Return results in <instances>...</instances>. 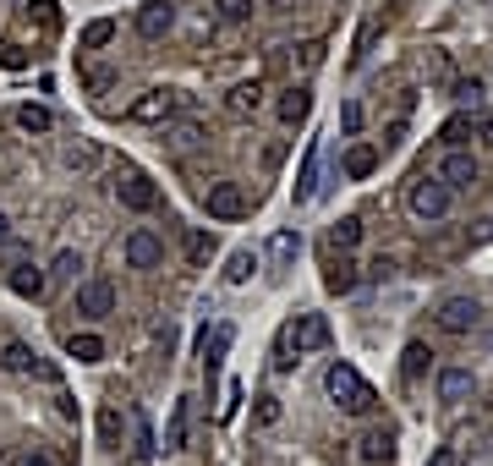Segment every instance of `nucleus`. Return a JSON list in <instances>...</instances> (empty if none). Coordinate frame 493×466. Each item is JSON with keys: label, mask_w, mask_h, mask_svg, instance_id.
<instances>
[{"label": "nucleus", "mask_w": 493, "mask_h": 466, "mask_svg": "<svg viewBox=\"0 0 493 466\" xmlns=\"http://www.w3.org/2000/svg\"><path fill=\"white\" fill-rule=\"evenodd\" d=\"M368 275H373V280H389V275H395V263H389V258H373V263H368Z\"/></svg>", "instance_id": "nucleus-47"}, {"label": "nucleus", "mask_w": 493, "mask_h": 466, "mask_svg": "<svg viewBox=\"0 0 493 466\" xmlns=\"http://www.w3.org/2000/svg\"><path fill=\"white\" fill-rule=\"evenodd\" d=\"M187 258L208 263V258H215V236H208V231H187Z\"/></svg>", "instance_id": "nucleus-34"}, {"label": "nucleus", "mask_w": 493, "mask_h": 466, "mask_svg": "<svg viewBox=\"0 0 493 466\" xmlns=\"http://www.w3.org/2000/svg\"><path fill=\"white\" fill-rule=\"evenodd\" d=\"M115 197H121V204L126 209H137V215H149L154 204H160V187L143 176V170H126L121 181H115Z\"/></svg>", "instance_id": "nucleus-7"}, {"label": "nucleus", "mask_w": 493, "mask_h": 466, "mask_svg": "<svg viewBox=\"0 0 493 466\" xmlns=\"http://www.w3.org/2000/svg\"><path fill=\"white\" fill-rule=\"evenodd\" d=\"M6 242H12V220H6V215H0V247H6Z\"/></svg>", "instance_id": "nucleus-49"}, {"label": "nucleus", "mask_w": 493, "mask_h": 466, "mask_svg": "<svg viewBox=\"0 0 493 466\" xmlns=\"http://www.w3.org/2000/svg\"><path fill=\"white\" fill-rule=\"evenodd\" d=\"M313 115V88L307 83H291L286 94H279V121H286V126H302Z\"/></svg>", "instance_id": "nucleus-15"}, {"label": "nucleus", "mask_w": 493, "mask_h": 466, "mask_svg": "<svg viewBox=\"0 0 493 466\" xmlns=\"http://www.w3.org/2000/svg\"><path fill=\"white\" fill-rule=\"evenodd\" d=\"M0 466H17V450H0Z\"/></svg>", "instance_id": "nucleus-50"}, {"label": "nucleus", "mask_w": 493, "mask_h": 466, "mask_svg": "<svg viewBox=\"0 0 493 466\" xmlns=\"http://www.w3.org/2000/svg\"><path fill=\"white\" fill-rule=\"evenodd\" d=\"M252 12H258V0H215V17H220V23H231V28L252 23Z\"/></svg>", "instance_id": "nucleus-26"}, {"label": "nucleus", "mask_w": 493, "mask_h": 466, "mask_svg": "<svg viewBox=\"0 0 493 466\" xmlns=\"http://www.w3.org/2000/svg\"><path fill=\"white\" fill-rule=\"evenodd\" d=\"M428 362H434V352L422 346V341H411L406 357H400V373H406V379H422V373H428Z\"/></svg>", "instance_id": "nucleus-28"}, {"label": "nucleus", "mask_w": 493, "mask_h": 466, "mask_svg": "<svg viewBox=\"0 0 493 466\" xmlns=\"http://www.w3.org/2000/svg\"><path fill=\"white\" fill-rule=\"evenodd\" d=\"M324 286L334 291V297H345V291H357V263H351L340 247L329 252V263H324Z\"/></svg>", "instance_id": "nucleus-14"}, {"label": "nucleus", "mask_w": 493, "mask_h": 466, "mask_svg": "<svg viewBox=\"0 0 493 466\" xmlns=\"http://www.w3.org/2000/svg\"><path fill=\"white\" fill-rule=\"evenodd\" d=\"M176 105H181V94H176V88H149V94L137 99L126 115H132V121H143V126H160V121H170V115H176Z\"/></svg>", "instance_id": "nucleus-6"}, {"label": "nucleus", "mask_w": 493, "mask_h": 466, "mask_svg": "<svg viewBox=\"0 0 493 466\" xmlns=\"http://www.w3.org/2000/svg\"><path fill=\"white\" fill-rule=\"evenodd\" d=\"M28 23H39L44 33H60V12H55V0H28Z\"/></svg>", "instance_id": "nucleus-31"}, {"label": "nucleus", "mask_w": 493, "mask_h": 466, "mask_svg": "<svg viewBox=\"0 0 493 466\" xmlns=\"http://www.w3.org/2000/svg\"><path fill=\"white\" fill-rule=\"evenodd\" d=\"M0 66H12V72H17V66H28V55L17 44H6V50H0Z\"/></svg>", "instance_id": "nucleus-45"}, {"label": "nucleus", "mask_w": 493, "mask_h": 466, "mask_svg": "<svg viewBox=\"0 0 493 466\" xmlns=\"http://www.w3.org/2000/svg\"><path fill=\"white\" fill-rule=\"evenodd\" d=\"M286 60H291V66H302V72H313V66H324V44H297Z\"/></svg>", "instance_id": "nucleus-35"}, {"label": "nucleus", "mask_w": 493, "mask_h": 466, "mask_svg": "<svg viewBox=\"0 0 493 466\" xmlns=\"http://www.w3.org/2000/svg\"><path fill=\"white\" fill-rule=\"evenodd\" d=\"M466 132H471V121H466V115H450V121H444V132H439V138H444V143L455 149V143H466Z\"/></svg>", "instance_id": "nucleus-39"}, {"label": "nucleus", "mask_w": 493, "mask_h": 466, "mask_svg": "<svg viewBox=\"0 0 493 466\" xmlns=\"http://www.w3.org/2000/svg\"><path fill=\"white\" fill-rule=\"evenodd\" d=\"M439 181H444V187H455V192H471V187L482 181V170H477V160H471V154L450 149V154H444V165H439Z\"/></svg>", "instance_id": "nucleus-11"}, {"label": "nucleus", "mask_w": 493, "mask_h": 466, "mask_svg": "<svg viewBox=\"0 0 493 466\" xmlns=\"http://www.w3.org/2000/svg\"><path fill=\"white\" fill-rule=\"evenodd\" d=\"M269 423H279V401H274V395L258 401V428H269Z\"/></svg>", "instance_id": "nucleus-41"}, {"label": "nucleus", "mask_w": 493, "mask_h": 466, "mask_svg": "<svg viewBox=\"0 0 493 466\" xmlns=\"http://www.w3.org/2000/svg\"><path fill=\"white\" fill-rule=\"evenodd\" d=\"M252 270H258V258H252V252H231L225 280H231V286H247V280H252Z\"/></svg>", "instance_id": "nucleus-32"}, {"label": "nucleus", "mask_w": 493, "mask_h": 466, "mask_svg": "<svg viewBox=\"0 0 493 466\" xmlns=\"http://www.w3.org/2000/svg\"><path fill=\"white\" fill-rule=\"evenodd\" d=\"M132 455H137V461H149V455H154V434H149L143 423H137V444H132Z\"/></svg>", "instance_id": "nucleus-42"}, {"label": "nucleus", "mask_w": 493, "mask_h": 466, "mask_svg": "<svg viewBox=\"0 0 493 466\" xmlns=\"http://www.w3.org/2000/svg\"><path fill=\"white\" fill-rule=\"evenodd\" d=\"M17 126H23V132H50L55 115H50L44 105H17Z\"/></svg>", "instance_id": "nucleus-30"}, {"label": "nucleus", "mask_w": 493, "mask_h": 466, "mask_svg": "<svg viewBox=\"0 0 493 466\" xmlns=\"http://www.w3.org/2000/svg\"><path fill=\"white\" fill-rule=\"evenodd\" d=\"M99 160V149L88 138H72V143H60V165H72V170H88Z\"/></svg>", "instance_id": "nucleus-24"}, {"label": "nucleus", "mask_w": 493, "mask_h": 466, "mask_svg": "<svg viewBox=\"0 0 493 466\" xmlns=\"http://www.w3.org/2000/svg\"><path fill=\"white\" fill-rule=\"evenodd\" d=\"M225 110H231L236 121L258 115V110H263V83H258V78H252V83H236V88L225 94Z\"/></svg>", "instance_id": "nucleus-16"}, {"label": "nucleus", "mask_w": 493, "mask_h": 466, "mask_svg": "<svg viewBox=\"0 0 493 466\" xmlns=\"http://www.w3.org/2000/svg\"><path fill=\"white\" fill-rule=\"evenodd\" d=\"M318 346H329V318L324 313H297L291 324H286V341H279V368H291V352L302 357V352H318Z\"/></svg>", "instance_id": "nucleus-3"}, {"label": "nucleus", "mask_w": 493, "mask_h": 466, "mask_svg": "<svg viewBox=\"0 0 493 466\" xmlns=\"http://www.w3.org/2000/svg\"><path fill=\"white\" fill-rule=\"evenodd\" d=\"M297 247H302V236H297V231H279V236H274V263H291V258H297Z\"/></svg>", "instance_id": "nucleus-38"}, {"label": "nucleus", "mask_w": 493, "mask_h": 466, "mask_svg": "<svg viewBox=\"0 0 493 466\" xmlns=\"http://www.w3.org/2000/svg\"><path fill=\"white\" fill-rule=\"evenodd\" d=\"M121 434H126V412H121L115 401H105V412H99V439L121 450Z\"/></svg>", "instance_id": "nucleus-23"}, {"label": "nucleus", "mask_w": 493, "mask_h": 466, "mask_svg": "<svg viewBox=\"0 0 493 466\" xmlns=\"http://www.w3.org/2000/svg\"><path fill=\"white\" fill-rule=\"evenodd\" d=\"M406 209H411L422 225H439V220L455 209V187H444L439 176H416V181L406 187Z\"/></svg>", "instance_id": "nucleus-2"}, {"label": "nucleus", "mask_w": 493, "mask_h": 466, "mask_svg": "<svg viewBox=\"0 0 493 466\" xmlns=\"http://www.w3.org/2000/svg\"><path fill=\"white\" fill-rule=\"evenodd\" d=\"M362 455H368L373 466L395 461V428H368V434H362Z\"/></svg>", "instance_id": "nucleus-21"}, {"label": "nucleus", "mask_w": 493, "mask_h": 466, "mask_svg": "<svg viewBox=\"0 0 493 466\" xmlns=\"http://www.w3.org/2000/svg\"><path fill=\"white\" fill-rule=\"evenodd\" d=\"M357 242H362V220H357V215H345V220H334V225H329V247L351 252Z\"/></svg>", "instance_id": "nucleus-22"}, {"label": "nucleus", "mask_w": 493, "mask_h": 466, "mask_svg": "<svg viewBox=\"0 0 493 466\" xmlns=\"http://www.w3.org/2000/svg\"><path fill=\"white\" fill-rule=\"evenodd\" d=\"M78 270H83V258L66 247V252H55V270H50V275H55V280H78Z\"/></svg>", "instance_id": "nucleus-36"}, {"label": "nucleus", "mask_w": 493, "mask_h": 466, "mask_svg": "<svg viewBox=\"0 0 493 466\" xmlns=\"http://www.w3.org/2000/svg\"><path fill=\"white\" fill-rule=\"evenodd\" d=\"M187 434H192V401L181 395V401L170 407V423H165V450H181V444H187Z\"/></svg>", "instance_id": "nucleus-19"}, {"label": "nucleus", "mask_w": 493, "mask_h": 466, "mask_svg": "<svg viewBox=\"0 0 493 466\" xmlns=\"http://www.w3.org/2000/svg\"><path fill=\"white\" fill-rule=\"evenodd\" d=\"M428 466H461V455H455V450H450V444H439V450H434V455H428Z\"/></svg>", "instance_id": "nucleus-44"}, {"label": "nucleus", "mask_w": 493, "mask_h": 466, "mask_svg": "<svg viewBox=\"0 0 493 466\" xmlns=\"http://www.w3.org/2000/svg\"><path fill=\"white\" fill-rule=\"evenodd\" d=\"M324 389H329V401L340 407V412H351V417H368L373 407H379V395H373V384L351 368V362H329V373H324Z\"/></svg>", "instance_id": "nucleus-1"}, {"label": "nucleus", "mask_w": 493, "mask_h": 466, "mask_svg": "<svg viewBox=\"0 0 493 466\" xmlns=\"http://www.w3.org/2000/svg\"><path fill=\"white\" fill-rule=\"evenodd\" d=\"M434 318H439L444 335H471V329L482 324V307H477V297H444Z\"/></svg>", "instance_id": "nucleus-4"}, {"label": "nucleus", "mask_w": 493, "mask_h": 466, "mask_svg": "<svg viewBox=\"0 0 493 466\" xmlns=\"http://www.w3.org/2000/svg\"><path fill=\"white\" fill-rule=\"evenodd\" d=\"M66 352H72L78 362H105V341L99 335H72V341H66Z\"/></svg>", "instance_id": "nucleus-29"}, {"label": "nucleus", "mask_w": 493, "mask_h": 466, "mask_svg": "<svg viewBox=\"0 0 493 466\" xmlns=\"http://www.w3.org/2000/svg\"><path fill=\"white\" fill-rule=\"evenodd\" d=\"M340 170H345L351 181H368V176L379 170V149H373V143H357V149H345V160H340Z\"/></svg>", "instance_id": "nucleus-18"}, {"label": "nucleus", "mask_w": 493, "mask_h": 466, "mask_svg": "<svg viewBox=\"0 0 493 466\" xmlns=\"http://www.w3.org/2000/svg\"><path fill=\"white\" fill-rule=\"evenodd\" d=\"M477 138L493 149V110H482V115H477Z\"/></svg>", "instance_id": "nucleus-46"}, {"label": "nucleus", "mask_w": 493, "mask_h": 466, "mask_svg": "<svg viewBox=\"0 0 493 466\" xmlns=\"http://www.w3.org/2000/svg\"><path fill=\"white\" fill-rule=\"evenodd\" d=\"M0 368H6V373H17V379H28V373H33V379H55V368H50L33 346H23V341H12L6 352H0Z\"/></svg>", "instance_id": "nucleus-9"}, {"label": "nucleus", "mask_w": 493, "mask_h": 466, "mask_svg": "<svg viewBox=\"0 0 493 466\" xmlns=\"http://www.w3.org/2000/svg\"><path fill=\"white\" fill-rule=\"evenodd\" d=\"M208 143V132L197 126V121H165V149L170 154H192V149H203Z\"/></svg>", "instance_id": "nucleus-13"}, {"label": "nucleus", "mask_w": 493, "mask_h": 466, "mask_svg": "<svg viewBox=\"0 0 493 466\" xmlns=\"http://www.w3.org/2000/svg\"><path fill=\"white\" fill-rule=\"evenodd\" d=\"M203 209L215 215V220H225V225H231V220H242L252 204H247V192H242L236 181H215V187L203 192Z\"/></svg>", "instance_id": "nucleus-5"}, {"label": "nucleus", "mask_w": 493, "mask_h": 466, "mask_svg": "<svg viewBox=\"0 0 493 466\" xmlns=\"http://www.w3.org/2000/svg\"><path fill=\"white\" fill-rule=\"evenodd\" d=\"M318 192V143L307 149V160H302V176H297V204H307V197Z\"/></svg>", "instance_id": "nucleus-27"}, {"label": "nucleus", "mask_w": 493, "mask_h": 466, "mask_svg": "<svg viewBox=\"0 0 493 466\" xmlns=\"http://www.w3.org/2000/svg\"><path fill=\"white\" fill-rule=\"evenodd\" d=\"M477 94H482V83H477V78H471V83H455V99H477Z\"/></svg>", "instance_id": "nucleus-48"}, {"label": "nucleus", "mask_w": 493, "mask_h": 466, "mask_svg": "<svg viewBox=\"0 0 493 466\" xmlns=\"http://www.w3.org/2000/svg\"><path fill=\"white\" fill-rule=\"evenodd\" d=\"M176 28V0H149V6H137V33L143 39H165Z\"/></svg>", "instance_id": "nucleus-12"}, {"label": "nucleus", "mask_w": 493, "mask_h": 466, "mask_svg": "<svg viewBox=\"0 0 493 466\" xmlns=\"http://www.w3.org/2000/svg\"><path fill=\"white\" fill-rule=\"evenodd\" d=\"M126 263H132V270H160V263H165V242L154 231H132L126 236Z\"/></svg>", "instance_id": "nucleus-10"}, {"label": "nucleus", "mask_w": 493, "mask_h": 466, "mask_svg": "<svg viewBox=\"0 0 493 466\" xmlns=\"http://www.w3.org/2000/svg\"><path fill=\"white\" fill-rule=\"evenodd\" d=\"M78 313H83V318H94V324H99V318H110V313H115V286H110V280H99V275H94V280H83V286H78Z\"/></svg>", "instance_id": "nucleus-8"}, {"label": "nucleus", "mask_w": 493, "mask_h": 466, "mask_svg": "<svg viewBox=\"0 0 493 466\" xmlns=\"http://www.w3.org/2000/svg\"><path fill=\"white\" fill-rule=\"evenodd\" d=\"M231 341H236V329L231 324H220L215 335H203V362H208V379L220 373V362H225V352H231Z\"/></svg>", "instance_id": "nucleus-20"}, {"label": "nucleus", "mask_w": 493, "mask_h": 466, "mask_svg": "<svg viewBox=\"0 0 493 466\" xmlns=\"http://www.w3.org/2000/svg\"><path fill=\"white\" fill-rule=\"evenodd\" d=\"M471 389H477L471 368H444V373H439V401H444V407H461Z\"/></svg>", "instance_id": "nucleus-17"}, {"label": "nucleus", "mask_w": 493, "mask_h": 466, "mask_svg": "<svg viewBox=\"0 0 493 466\" xmlns=\"http://www.w3.org/2000/svg\"><path fill=\"white\" fill-rule=\"evenodd\" d=\"M115 83V72H105V66H99V72H88V94H105Z\"/></svg>", "instance_id": "nucleus-43"}, {"label": "nucleus", "mask_w": 493, "mask_h": 466, "mask_svg": "<svg viewBox=\"0 0 493 466\" xmlns=\"http://www.w3.org/2000/svg\"><path fill=\"white\" fill-rule=\"evenodd\" d=\"M340 132H345V138H357V132H362V105L357 99L340 105Z\"/></svg>", "instance_id": "nucleus-37"}, {"label": "nucleus", "mask_w": 493, "mask_h": 466, "mask_svg": "<svg viewBox=\"0 0 493 466\" xmlns=\"http://www.w3.org/2000/svg\"><path fill=\"white\" fill-rule=\"evenodd\" d=\"M17 466H55V455H50V450H33V444H28V450H17Z\"/></svg>", "instance_id": "nucleus-40"}, {"label": "nucleus", "mask_w": 493, "mask_h": 466, "mask_svg": "<svg viewBox=\"0 0 493 466\" xmlns=\"http://www.w3.org/2000/svg\"><path fill=\"white\" fill-rule=\"evenodd\" d=\"M110 39H115V23H110V17H99V23H88V28H83V39H78V44H83V50H105Z\"/></svg>", "instance_id": "nucleus-33"}, {"label": "nucleus", "mask_w": 493, "mask_h": 466, "mask_svg": "<svg viewBox=\"0 0 493 466\" xmlns=\"http://www.w3.org/2000/svg\"><path fill=\"white\" fill-rule=\"evenodd\" d=\"M6 280H12V291H17V297H44V275L33 270V263H17Z\"/></svg>", "instance_id": "nucleus-25"}]
</instances>
